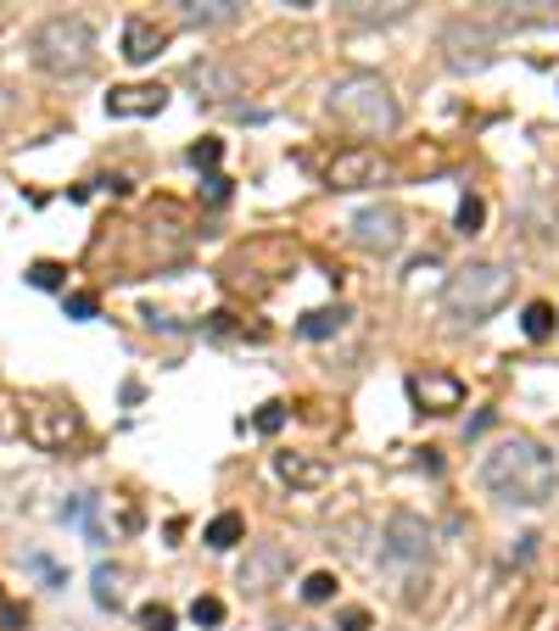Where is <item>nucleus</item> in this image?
Instances as JSON below:
<instances>
[{"label":"nucleus","mask_w":559,"mask_h":631,"mask_svg":"<svg viewBox=\"0 0 559 631\" xmlns=\"http://www.w3.org/2000/svg\"><path fill=\"white\" fill-rule=\"evenodd\" d=\"M481 487L509 509H543L559 492V464L532 436H509L481 459Z\"/></svg>","instance_id":"1"},{"label":"nucleus","mask_w":559,"mask_h":631,"mask_svg":"<svg viewBox=\"0 0 559 631\" xmlns=\"http://www.w3.org/2000/svg\"><path fill=\"white\" fill-rule=\"evenodd\" d=\"M324 112L358 140H386L403 123V107H397V95L381 73H342L331 84V95H324Z\"/></svg>","instance_id":"2"},{"label":"nucleus","mask_w":559,"mask_h":631,"mask_svg":"<svg viewBox=\"0 0 559 631\" xmlns=\"http://www.w3.org/2000/svg\"><path fill=\"white\" fill-rule=\"evenodd\" d=\"M28 62L45 73V79H84L96 68V28L84 17H45L34 34H28Z\"/></svg>","instance_id":"3"},{"label":"nucleus","mask_w":559,"mask_h":631,"mask_svg":"<svg viewBox=\"0 0 559 631\" xmlns=\"http://www.w3.org/2000/svg\"><path fill=\"white\" fill-rule=\"evenodd\" d=\"M509 290H515V269H509V263H464L442 285V308H448L453 324L476 330V324H487L509 302Z\"/></svg>","instance_id":"4"},{"label":"nucleus","mask_w":559,"mask_h":631,"mask_svg":"<svg viewBox=\"0 0 559 631\" xmlns=\"http://www.w3.org/2000/svg\"><path fill=\"white\" fill-rule=\"evenodd\" d=\"M442 62H448L459 79L492 68V62H498V34H492L481 17H453V23L442 28Z\"/></svg>","instance_id":"5"},{"label":"nucleus","mask_w":559,"mask_h":631,"mask_svg":"<svg viewBox=\"0 0 559 631\" xmlns=\"http://www.w3.org/2000/svg\"><path fill=\"white\" fill-rule=\"evenodd\" d=\"M347 240H353L364 258H397L403 240H408V218H403V207L376 202V207H364V213L347 224Z\"/></svg>","instance_id":"6"},{"label":"nucleus","mask_w":559,"mask_h":631,"mask_svg":"<svg viewBox=\"0 0 559 631\" xmlns=\"http://www.w3.org/2000/svg\"><path fill=\"white\" fill-rule=\"evenodd\" d=\"M185 84L197 90V102H207V107H229V102H236V95L247 90V73H241L236 62H218V57H207V62H191Z\"/></svg>","instance_id":"7"},{"label":"nucleus","mask_w":559,"mask_h":631,"mask_svg":"<svg viewBox=\"0 0 559 631\" xmlns=\"http://www.w3.org/2000/svg\"><path fill=\"white\" fill-rule=\"evenodd\" d=\"M431 548H437V537H431V525L419 520V514L397 509V514L386 520V559H392V564H426Z\"/></svg>","instance_id":"8"},{"label":"nucleus","mask_w":559,"mask_h":631,"mask_svg":"<svg viewBox=\"0 0 559 631\" xmlns=\"http://www.w3.org/2000/svg\"><path fill=\"white\" fill-rule=\"evenodd\" d=\"M286 575H292V548H286V543H258V548H247V559H241V587H247L252 598L274 593Z\"/></svg>","instance_id":"9"},{"label":"nucleus","mask_w":559,"mask_h":631,"mask_svg":"<svg viewBox=\"0 0 559 631\" xmlns=\"http://www.w3.org/2000/svg\"><path fill=\"white\" fill-rule=\"evenodd\" d=\"M28 442L39 453H68L79 442V414L73 408H51V403L28 408Z\"/></svg>","instance_id":"10"},{"label":"nucleus","mask_w":559,"mask_h":631,"mask_svg":"<svg viewBox=\"0 0 559 631\" xmlns=\"http://www.w3.org/2000/svg\"><path fill=\"white\" fill-rule=\"evenodd\" d=\"M381 179V157L369 152V145H347V152L331 157V168H324V184L331 190H364Z\"/></svg>","instance_id":"11"},{"label":"nucleus","mask_w":559,"mask_h":631,"mask_svg":"<svg viewBox=\"0 0 559 631\" xmlns=\"http://www.w3.org/2000/svg\"><path fill=\"white\" fill-rule=\"evenodd\" d=\"M179 28H224L247 12V0H163Z\"/></svg>","instance_id":"12"},{"label":"nucleus","mask_w":559,"mask_h":631,"mask_svg":"<svg viewBox=\"0 0 559 631\" xmlns=\"http://www.w3.org/2000/svg\"><path fill=\"white\" fill-rule=\"evenodd\" d=\"M408 397L419 403V414H453V408H464V385H459L453 374L426 369V374L408 380Z\"/></svg>","instance_id":"13"},{"label":"nucleus","mask_w":559,"mask_h":631,"mask_svg":"<svg viewBox=\"0 0 559 631\" xmlns=\"http://www.w3.org/2000/svg\"><path fill=\"white\" fill-rule=\"evenodd\" d=\"M163 51H168V28H163V23H152V17H129V23H123V62L146 68V62H157Z\"/></svg>","instance_id":"14"},{"label":"nucleus","mask_w":559,"mask_h":631,"mask_svg":"<svg viewBox=\"0 0 559 631\" xmlns=\"http://www.w3.org/2000/svg\"><path fill=\"white\" fill-rule=\"evenodd\" d=\"M168 107V90L163 84H118L107 95V112L112 118H157Z\"/></svg>","instance_id":"15"},{"label":"nucleus","mask_w":559,"mask_h":631,"mask_svg":"<svg viewBox=\"0 0 559 631\" xmlns=\"http://www.w3.org/2000/svg\"><path fill=\"white\" fill-rule=\"evenodd\" d=\"M414 7H419V0H336V12H342L347 23H358V28H392V23H403Z\"/></svg>","instance_id":"16"},{"label":"nucleus","mask_w":559,"mask_h":631,"mask_svg":"<svg viewBox=\"0 0 559 631\" xmlns=\"http://www.w3.org/2000/svg\"><path fill=\"white\" fill-rule=\"evenodd\" d=\"M476 7L492 12L498 23H509V28H537V23L559 17V0H476Z\"/></svg>","instance_id":"17"},{"label":"nucleus","mask_w":559,"mask_h":631,"mask_svg":"<svg viewBox=\"0 0 559 631\" xmlns=\"http://www.w3.org/2000/svg\"><path fill=\"white\" fill-rule=\"evenodd\" d=\"M123 587H129V570L123 564H96V604L102 609H123Z\"/></svg>","instance_id":"18"},{"label":"nucleus","mask_w":559,"mask_h":631,"mask_svg":"<svg viewBox=\"0 0 559 631\" xmlns=\"http://www.w3.org/2000/svg\"><path fill=\"white\" fill-rule=\"evenodd\" d=\"M274 469H280V480H292V487H319V480H324V464L302 459V453H280Z\"/></svg>","instance_id":"19"},{"label":"nucleus","mask_w":559,"mask_h":631,"mask_svg":"<svg viewBox=\"0 0 559 631\" xmlns=\"http://www.w3.org/2000/svg\"><path fill=\"white\" fill-rule=\"evenodd\" d=\"M241 537H247V520H241V514H218V520L202 531V543L218 548V553H224V548H236Z\"/></svg>","instance_id":"20"},{"label":"nucleus","mask_w":559,"mask_h":631,"mask_svg":"<svg viewBox=\"0 0 559 631\" xmlns=\"http://www.w3.org/2000/svg\"><path fill=\"white\" fill-rule=\"evenodd\" d=\"M342 324H347V308H319V313H308L297 330L308 335V342H324V335H336Z\"/></svg>","instance_id":"21"},{"label":"nucleus","mask_w":559,"mask_h":631,"mask_svg":"<svg viewBox=\"0 0 559 631\" xmlns=\"http://www.w3.org/2000/svg\"><path fill=\"white\" fill-rule=\"evenodd\" d=\"M521 330H526V342H548V335H554V308H548V302H532V308L521 313Z\"/></svg>","instance_id":"22"},{"label":"nucleus","mask_w":559,"mask_h":631,"mask_svg":"<svg viewBox=\"0 0 559 631\" xmlns=\"http://www.w3.org/2000/svg\"><path fill=\"white\" fill-rule=\"evenodd\" d=\"M302 598H308V604H331V598H336V575H331V570H313V575L302 581Z\"/></svg>","instance_id":"23"},{"label":"nucleus","mask_w":559,"mask_h":631,"mask_svg":"<svg viewBox=\"0 0 559 631\" xmlns=\"http://www.w3.org/2000/svg\"><path fill=\"white\" fill-rule=\"evenodd\" d=\"M481 224H487V202L481 197H464L459 202V235H481Z\"/></svg>","instance_id":"24"},{"label":"nucleus","mask_w":559,"mask_h":631,"mask_svg":"<svg viewBox=\"0 0 559 631\" xmlns=\"http://www.w3.org/2000/svg\"><path fill=\"white\" fill-rule=\"evenodd\" d=\"M62 274H68L62 263H34V269H28V285H34V290H62Z\"/></svg>","instance_id":"25"},{"label":"nucleus","mask_w":559,"mask_h":631,"mask_svg":"<svg viewBox=\"0 0 559 631\" xmlns=\"http://www.w3.org/2000/svg\"><path fill=\"white\" fill-rule=\"evenodd\" d=\"M140 631H174V609L168 604H146V609H140Z\"/></svg>","instance_id":"26"},{"label":"nucleus","mask_w":559,"mask_h":631,"mask_svg":"<svg viewBox=\"0 0 559 631\" xmlns=\"http://www.w3.org/2000/svg\"><path fill=\"white\" fill-rule=\"evenodd\" d=\"M218 157H224V140H197L191 145V168H218Z\"/></svg>","instance_id":"27"},{"label":"nucleus","mask_w":559,"mask_h":631,"mask_svg":"<svg viewBox=\"0 0 559 631\" xmlns=\"http://www.w3.org/2000/svg\"><path fill=\"white\" fill-rule=\"evenodd\" d=\"M280 425H286V403H263L258 419H252V430H263V436H274Z\"/></svg>","instance_id":"28"},{"label":"nucleus","mask_w":559,"mask_h":631,"mask_svg":"<svg viewBox=\"0 0 559 631\" xmlns=\"http://www.w3.org/2000/svg\"><path fill=\"white\" fill-rule=\"evenodd\" d=\"M191 620H197V626H224V604H218V598H197V604H191Z\"/></svg>","instance_id":"29"},{"label":"nucleus","mask_w":559,"mask_h":631,"mask_svg":"<svg viewBox=\"0 0 559 631\" xmlns=\"http://www.w3.org/2000/svg\"><path fill=\"white\" fill-rule=\"evenodd\" d=\"M68 319H96V297L90 290H68Z\"/></svg>","instance_id":"30"},{"label":"nucleus","mask_w":559,"mask_h":631,"mask_svg":"<svg viewBox=\"0 0 559 631\" xmlns=\"http://www.w3.org/2000/svg\"><path fill=\"white\" fill-rule=\"evenodd\" d=\"M342 631H369V609H342Z\"/></svg>","instance_id":"31"},{"label":"nucleus","mask_w":559,"mask_h":631,"mask_svg":"<svg viewBox=\"0 0 559 631\" xmlns=\"http://www.w3.org/2000/svg\"><path fill=\"white\" fill-rule=\"evenodd\" d=\"M207 197H213V202L229 197V179H224V174H207Z\"/></svg>","instance_id":"32"},{"label":"nucleus","mask_w":559,"mask_h":631,"mask_svg":"<svg viewBox=\"0 0 559 631\" xmlns=\"http://www.w3.org/2000/svg\"><path fill=\"white\" fill-rule=\"evenodd\" d=\"M7 112H12V90H7V84H0V118H7Z\"/></svg>","instance_id":"33"},{"label":"nucleus","mask_w":559,"mask_h":631,"mask_svg":"<svg viewBox=\"0 0 559 631\" xmlns=\"http://www.w3.org/2000/svg\"><path fill=\"white\" fill-rule=\"evenodd\" d=\"M274 631H319V626H302V620L292 626V620H286V626H274Z\"/></svg>","instance_id":"34"},{"label":"nucleus","mask_w":559,"mask_h":631,"mask_svg":"<svg viewBox=\"0 0 559 631\" xmlns=\"http://www.w3.org/2000/svg\"><path fill=\"white\" fill-rule=\"evenodd\" d=\"M286 7H297V12H308V7H313V0H286Z\"/></svg>","instance_id":"35"},{"label":"nucleus","mask_w":559,"mask_h":631,"mask_svg":"<svg viewBox=\"0 0 559 631\" xmlns=\"http://www.w3.org/2000/svg\"><path fill=\"white\" fill-rule=\"evenodd\" d=\"M0 7H17V0H0Z\"/></svg>","instance_id":"36"}]
</instances>
